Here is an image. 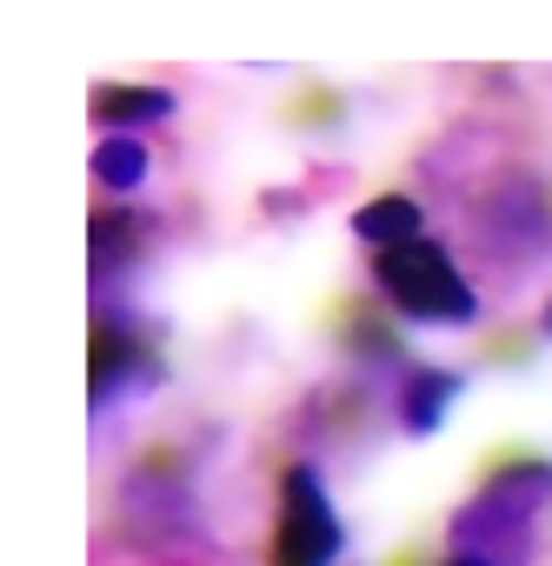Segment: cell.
<instances>
[{
    "label": "cell",
    "mask_w": 552,
    "mask_h": 566,
    "mask_svg": "<svg viewBox=\"0 0 552 566\" xmlns=\"http://www.w3.org/2000/svg\"><path fill=\"white\" fill-rule=\"evenodd\" d=\"M373 280L386 287V301L413 321H446V327H466L479 314V294L459 280V266L446 260L439 240H406V247H386L373 253Z\"/></svg>",
    "instance_id": "1"
},
{
    "label": "cell",
    "mask_w": 552,
    "mask_h": 566,
    "mask_svg": "<svg viewBox=\"0 0 552 566\" xmlns=\"http://www.w3.org/2000/svg\"><path fill=\"white\" fill-rule=\"evenodd\" d=\"M340 553V520L320 493L314 467H287L280 480V533H273V566H327Z\"/></svg>",
    "instance_id": "2"
},
{
    "label": "cell",
    "mask_w": 552,
    "mask_h": 566,
    "mask_svg": "<svg viewBox=\"0 0 552 566\" xmlns=\"http://www.w3.org/2000/svg\"><path fill=\"white\" fill-rule=\"evenodd\" d=\"M173 114V94L167 87H100L94 94V120L114 127V134H134V127H153Z\"/></svg>",
    "instance_id": "3"
},
{
    "label": "cell",
    "mask_w": 552,
    "mask_h": 566,
    "mask_svg": "<svg viewBox=\"0 0 552 566\" xmlns=\"http://www.w3.org/2000/svg\"><path fill=\"white\" fill-rule=\"evenodd\" d=\"M353 233L373 240L380 253H386V247H406V240H426V233H420V207H413L406 193H380V200H367V207L353 213Z\"/></svg>",
    "instance_id": "4"
},
{
    "label": "cell",
    "mask_w": 552,
    "mask_h": 566,
    "mask_svg": "<svg viewBox=\"0 0 552 566\" xmlns=\"http://www.w3.org/2000/svg\"><path fill=\"white\" fill-rule=\"evenodd\" d=\"M453 394H459V380L453 374H413L406 380V394H400V420H406V433H433L439 420H446V407H453Z\"/></svg>",
    "instance_id": "5"
},
{
    "label": "cell",
    "mask_w": 552,
    "mask_h": 566,
    "mask_svg": "<svg viewBox=\"0 0 552 566\" xmlns=\"http://www.w3.org/2000/svg\"><path fill=\"white\" fill-rule=\"evenodd\" d=\"M94 180L114 187V193H134V187L147 180V147H140L134 134H107V140L94 147Z\"/></svg>",
    "instance_id": "6"
},
{
    "label": "cell",
    "mask_w": 552,
    "mask_h": 566,
    "mask_svg": "<svg viewBox=\"0 0 552 566\" xmlns=\"http://www.w3.org/2000/svg\"><path fill=\"white\" fill-rule=\"evenodd\" d=\"M446 566H492V553H453Z\"/></svg>",
    "instance_id": "7"
},
{
    "label": "cell",
    "mask_w": 552,
    "mask_h": 566,
    "mask_svg": "<svg viewBox=\"0 0 552 566\" xmlns=\"http://www.w3.org/2000/svg\"><path fill=\"white\" fill-rule=\"evenodd\" d=\"M545 334H552V307H545Z\"/></svg>",
    "instance_id": "8"
}]
</instances>
